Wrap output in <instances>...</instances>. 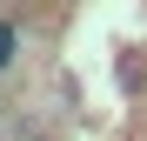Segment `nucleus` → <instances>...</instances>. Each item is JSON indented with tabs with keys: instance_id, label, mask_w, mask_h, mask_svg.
Wrapping results in <instances>:
<instances>
[{
	"instance_id": "nucleus-2",
	"label": "nucleus",
	"mask_w": 147,
	"mask_h": 141,
	"mask_svg": "<svg viewBox=\"0 0 147 141\" xmlns=\"http://www.w3.org/2000/svg\"><path fill=\"white\" fill-rule=\"evenodd\" d=\"M27 141H54V134H27Z\"/></svg>"
},
{
	"instance_id": "nucleus-1",
	"label": "nucleus",
	"mask_w": 147,
	"mask_h": 141,
	"mask_svg": "<svg viewBox=\"0 0 147 141\" xmlns=\"http://www.w3.org/2000/svg\"><path fill=\"white\" fill-rule=\"evenodd\" d=\"M20 61V20H0V74Z\"/></svg>"
}]
</instances>
